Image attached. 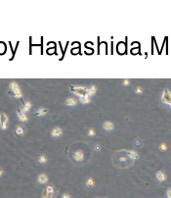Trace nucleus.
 Here are the masks:
<instances>
[{"mask_svg":"<svg viewBox=\"0 0 171 198\" xmlns=\"http://www.w3.org/2000/svg\"><path fill=\"white\" fill-rule=\"evenodd\" d=\"M71 91H72L75 95L79 96V98L87 94V87L84 85H72L70 87Z\"/></svg>","mask_w":171,"mask_h":198,"instance_id":"nucleus-3","label":"nucleus"},{"mask_svg":"<svg viewBox=\"0 0 171 198\" xmlns=\"http://www.w3.org/2000/svg\"><path fill=\"white\" fill-rule=\"evenodd\" d=\"M51 135H52L53 137H60V136H62V135H63V130H62V128L59 127V126L54 127V128L52 129V131H51Z\"/></svg>","mask_w":171,"mask_h":198,"instance_id":"nucleus-7","label":"nucleus"},{"mask_svg":"<svg viewBox=\"0 0 171 198\" xmlns=\"http://www.w3.org/2000/svg\"><path fill=\"white\" fill-rule=\"evenodd\" d=\"M24 106H23V109H22V111L24 112V113H27V112H28L30 109H31V107H32V104L29 102V101H27V102H25L24 104H23Z\"/></svg>","mask_w":171,"mask_h":198,"instance_id":"nucleus-14","label":"nucleus"},{"mask_svg":"<svg viewBox=\"0 0 171 198\" xmlns=\"http://www.w3.org/2000/svg\"><path fill=\"white\" fill-rule=\"evenodd\" d=\"M167 148H168V146H167L165 143H161L160 145H159V149H160V151H166V150H167Z\"/></svg>","mask_w":171,"mask_h":198,"instance_id":"nucleus-22","label":"nucleus"},{"mask_svg":"<svg viewBox=\"0 0 171 198\" xmlns=\"http://www.w3.org/2000/svg\"><path fill=\"white\" fill-rule=\"evenodd\" d=\"M143 91H144V90H143V88H142V87H137V88L135 89V92L137 93V94L143 93Z\"/></svg>","mask_w":171,"mask_h":198,"instance_id":"nucleus-26","label":"nucleus"},{"mask_svg":"<svg viewBox=\"0 0 171 198\" xmlns=\"http://www.w3.org/2000/svg\"><path fill=\"white\" fill-rule=\"evenodd\" d=\"M38 162L40 163V164H46V163L48 162V158H47V156L44 155V154L40 155V156L38 157Z\"/></svg>","mask_w":171,"mask_h":198,"instance_id":"nucleus-19","label":"nucleus"},{"mask_svg":"<svg viewBox=\"0 0 171 198\" xmlns=\"http://www.w3.org/2000/svg\"><path fill=\"white\" fill-rule=\"evenodd\" d=\"M2 174H3V170H2V169H1V168H0V177H1V176H2Z\"/></svg>","mask_w":171,"mask_h":198,"instance_id":"nucleus-30","label":"nucleus"},{"mask_svg":"<svg viewBox=\"0 0 171 198\" xmlns=\"http://www.w3.org/2000/svg\"><path fill=\"white\" fill-rule=\"evenodd\" d=\"M46 191H47L48 194H52V193H53V187H52V186H48V187L46 188Z\"/></svg>","mask_w":171,"mask_h":198,"instance_id":"nucleus-25","label":"nucleus"},{"mask_svg":"<svg viewBox=\"0 0 171 198\" xmlns=\"http://www.w3.org/2000/svg\"><path fill=\"white\" fill-rule=\"evenodd\" d=\"M130 82H131L130 80H123V81H122V84L125 85V86H128V85L130 84Z\"/></svg>","mask_w":171,"mask_h":198,"instance_id":"nucleus-24","label":"nucleus"},{"mask_svg":"<svg viewBox=\"0 0 171 198\" xmlns=\"http://www.w3.org/2000/svg\"><path fill=\"white\" fill-rule=\"evenodd\" d=\"M87 135H89V136H95L96 131H95V129H93V128H89L88 131H87Z\"/></svg>","mask_w":171,"mask_h":198,"instance_id":"nucleus-21","label":"nucleus"},{"mask_svg":"<svg viewBox=\"0 0 171 198\" xmlns=\"http://www.w3.org/2000/svg\"><path fill=\"white\" fill-rule=\"evenodd\" d=\"M161 100L163 103L167 104V105H170L171 104V95H170V91L168 89H164L163 90V93H162L161 96Z\"/></svg>","mask_w":171,"mask_h":198,"instance_id":"nucleus-5","label":"nucleus"},{"mask_svg":"<svg viewBox=\"0 0 171 198\" xmlns=\"http://www.w3.org/2000/svg\"><path fill=\"white\" fill-rule=\"evenodd\" d=\"M123 153H125L123 150H122ZM133 160L125 153V155H121V156H118V159L117 161H113V163L116 164V166L119 167V168H126L128 166H131L133 164Z\"/></svg>","mask_w":171,"mask_h":198,"instance_id":"nucleus-2","label":"nucleus"},{"mask_svg":"<svg viewBox=\"0 0 171 198\" xmlns=\"http://www.w3.org/2000/svg\"><path fill=\"white\" fill-rule=\"evenodd\" d=\"M103 127H104L106 130L110 131V130H112V129L115 128V125H113V123H112V122H110V121H107V122H105V123L103 124Z\"/></svg>","mask_w":171,"mask_h":198,"instance_id":"nucleus-10","label":"nucleus"},{"mask_svg":"<svg viewBox=\"0 0 171 198\" xmlns=\"http://www.w3.org/2000/svg\"><path fill=\"white\" fill-rule=\"evenodd\" d=\"M15 133L17 135H23L25 134V129L22 126H17L16 129H15Z\"/></svg>","mask_w":171,"mask_h":198,"instance_id":"nucleus-18","label":"nucleus"},{"mask_svg":"<svg viewBox=\"0 0 171 198\" xmlns=\"http://www.w3.org/2000/svg\"><path fill=\"white\" fill-rule=\"evenodd\" d=\"M8 93H9V95H11L12 97L22 100L23 104L25 103L23 101V92H22V90L20 88L19 84L16 81H11L9 83V91H8Z\"/></svg>","mask_w":171,"mask_h":198,"instance_id":"nucleus-1","label":"nucleus"},{"mask_svg":"<svg viewBox=\"0 0 171 198\" xmlns=\"http://www.w3.org/2000/svg\"><path fill=\"white\" fill-rule=\"evenodd\" d=\"M97 92V87L95 85H91L89 87H87V95H89L90 97L94 96Z\"/></svg>","mask_w":171,"mask_h":198,"instance_id":"nucleus-12","label":"nucleus"},{"mask_svg":"<svg viewBox=\"0 0 171 198\" xmlns=\"http://www.w3.org/2000/svg\"><path fill=\"white\" fill-rule=\"evenodd\" d=\"M62 198H72V196L70 194H64L63 196H62Z\"/></svg>","mask_w":171,"mask_h":198,"instance_id":"nucleus-28","label":"nucleus"},{"mask_svg":"<svg viewBox=\"0 0 171 198\" xmlns=\"http://www.w3.org/2000/svg\"><path fill=\"white\" fill-rule=\"evenodd\" d=\"M101 149H102V146H101L100 144L95 145V150H96V151H101Z\"/></svg>","mask_w":171,"mask_h":198,"instance_id":"nucleus-27","label":"nucleus"},{"mask_svg":"<svg viewBox=\"0 0 171 198\" xmlns=\"http://www.w3.org/2000/svg\"><path fill=\"white\" fill-rule=\"evenodd\" d=\"M170 192H171V190H170V189H168V190H167V197H168V198H171Z\"/></svg>","mask_w":171,"mask_h":198,"instance_id":"nucleus-29","label":"nucleus"},{"mask_svg":"<svg viewBox=\"0 0 171 198\" xmlns=\"http://www.w3.org/2000/svg\"><path fill=\"white\" fill-rule=\"evenodd\" d=\"M47 109L46 108H39L37 111H36V113L34 114V116L36 117H42V116H45L46 114H47Z\"/></svg>","mask_w":171,"mask_h":198,"instance_id":"nucleus-13","label":"nucleus"},{"mask_svg":"<svg viewBox=\"0 0 171 198\" xmlns=\"http://www.w3.org/2000/svg\"><path fill=\"white\" fill-rule=\"evenodd\" d=\"M7 124H8V116L5 113H0V128L2 130L7 129Z\"/></svg>","mask_w":171,"mask_h":198,"instance_id":"nucleus-4","label":"nucleus"},{"mask_svg":"<svg viewBox=\"0 0 171 198\" xmlns=\"http://www.w3.org/2000/svg\"><path fill=\"white\" fill-rule=\"evenodd\" d=\"M80 103H82V104H89L91 102V97L89 96V95H84V96H82V97H80Z\"/></svg>","mask_w":171,"mask_h":198,"instance_id":"nucleus-16","label":"nucleus"},{"mask_svg":"<svg viewBox=\"0 0 171 198\" xmlns=\"http://www.w3.org/2000/svg\"><path fill=\"white\" fill-rule=\"evenodd\" d=\"M17 113H18L19 120H20L21 122H23V123H26V122H27L28 117H27V115H26V113H24V112H23L22 110H20V109H18V110H17Z\"/></svg>","mask_w":171,"mask_h":198,"instance_id":"nucleus-9","label":"nucleus"},{"mask_svg":"<svg viewBox=\"0 0 171 198\" xmlns=\"http://www.w3.org/2000/svg\"><path fill=\"white\" fill-rule=\"evenodd\" d=\"M86 185H87L88 187H92V186H94V185H95V180H93L92 178H89L88 180H86Z\"/></svg>","mask_w":171,"mask_h":198,"instance_id":"nucleus-20","label":"nucleus"},{"mask_svg":"<svg viewBox=\"0 0 171 198\" xmlns=\"http://www.w3.org/2000/svg\"><path fill=\"white\" fill-rule=\"evenodd\" d=\"M76 104H77V101H76V99L74 98L70 97V98H68L66 100V105H68V106H75Z\"/></svg>","mask_w":171,"mask_h":198,"instance_id":"nucleus-17","label":"nucleus"},{"mask_svg":"<svg viewBox=\"0 0 171 198\" xmlns=\"http://www.w3.org/2000/svg\"><path fill=\"white\" fill-rule=\"evenodd\" d=\"M156 179L159 181H164V180H166V176H165V174L163 172L158 171L156 173Z\"/></svg>","mask_w":171,"mask_h":198,"instance_id":"nucleus-15","label":"nucleus"},{"mask_svg":"<svg viewBox=\"0 0 171 198\" xmlns=\"http://www.w3.org/2000/svg\"><path fill=\"white\" fill-rule=\"evenodd\" d=\"M37 181H38L39 183H41V184L46 183V182L48 181V177H47V175H45V174H41V175H39V176H38V178H37Z\"/></svg>","mask_w":171,"mask_h":198,"instance_id":"nucleus-11","label":"nucleus"},{"mask_svg":"<svg viewBox=\"0 0 171 198\" xmlns=\"http://www.w3.org/2000/svg\"><path fill=\"white\" fill-rule=\"evenodd\" d=\"M73 159L76 161V162H82L84 160V153L82 150H76L73 155H72Z\"/></svg>","mask_w":171,"mask_h":198,"instance_id":"nucleus-6","label":"nucleus"},{"mask_svg":"<svg viewBox=\"0 0 171 198\" xmlns=\"http://www.w3.org/2000/svg\"><path fill=\"white\" fill-rule=\"evenodd\" d=\"M142 142L139 140V139H137V140H135V142H134V146H136V147H141L142 146Z\"/></svg>","mask_w":171,"mask_h":198,"instance_id":"nucleus-23","label":"nucleus"},{"mask_svg":"<svg viewBox=\"0 0 171 198\" xmlns=\"http://www.w3.org/2000/svg\"><path fill=\"white\" fill-rule=\"evenodd\" d=\"M124 152H125L133 161H135V160H138L139 159V154L135 152V151H133V150H123Z\"/></svg>","mask_w":171,"mask_h":198,"instance_id":"nucleus-8","label":"nucleus"}]
</instances>
